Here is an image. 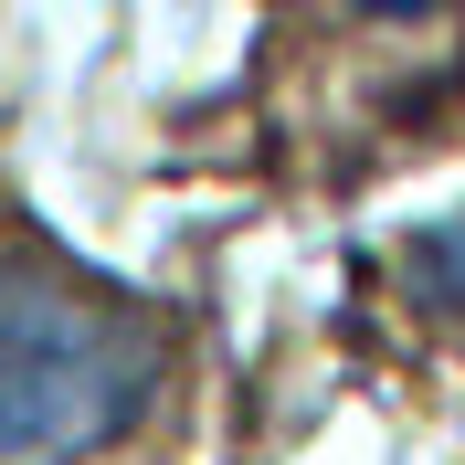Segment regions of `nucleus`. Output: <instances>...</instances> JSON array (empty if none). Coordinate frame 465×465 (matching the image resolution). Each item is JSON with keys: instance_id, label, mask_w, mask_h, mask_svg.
Instances as JSON below:
<instances>
[{"instance_id": "f03ea898", "label": "nucleus", "mask_w": 465, "mask_h": 465, "mask_svg": "<svg viewBox=\"0 0 465 465\" xmlns=\"http://www.w3.org/2000/svg\"><path fill=\"white\" fill-rule=\"evenodd\" d=\"M412 286L434 296V307H465V223H444V232L412 243Z\"/></svg>"}, {"instance_id": "f257e3e1", "label": "nucleus", "mask_w": 465, "mask_h": 465, "mask_svg": "<svg viewBox=\"0 0 465 465\" xmlns=\"http://www.w3.org/2000/svg\"><path fill=\"white\" fill-rule=\"evenodd\" d=\"M159 391V328L64 264H0V465H74Z\"/></svg>"}, {"instance_id": "7ed1b4c3", "label": "nucleus", "mask_w": 465, "mask_h": 465, "mask_svg": "<svg viewBox=\"0 0 465 465\" xmlns=\"http://www.w3.org/2000/svg\"><path fill=\"white\" fill-rule=\"evenodd\" d=\"M371 11H391V22H402V11H434V0H371Z\"/></svg>"}]
</instances>
